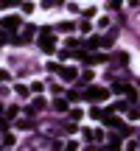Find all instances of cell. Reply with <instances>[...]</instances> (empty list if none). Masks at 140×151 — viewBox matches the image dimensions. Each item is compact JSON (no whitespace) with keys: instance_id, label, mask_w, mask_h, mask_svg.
Listing matches in <instances>:
<instances>
[{"instance_id":"4fadbf2b","label":"cell","mask_w":140,"mask_h":151,"mask_svg":"<svg viewBox=\"0 0 140 151\" xmlns=\"http://www.w3.org/2000/svg\"><path fill=\"white\" fill-rule=\"evenodd\" d=\"M90 115H92V118H104V115H107V109H101V106H92V109H90Z\"/></svg>"},{"instance_id":"52a82bcc","label":"cell","mask_w":140,"mask_h":151,"mask_svg":"<svg viewBox=\"0 0 140 151\" xmlns=\"http://www.w3.org/2000/svg\"><path fill=\"white\" fill-rule=\"evenodd\" d=\"M101 132H98V129H84V140H90V143H98V140H101Z\"/></svg>"},{"instance_id":"5b68a950","label":"cell","mask_w":140,"mask_h":151,"mask_svg":"<svg viewBox=\"0 0 140 151\" xmlns=\"http://www.w3.org/2000/svg\"><path fill=\"white\" fill-rule=\"evenodd\" d=\"M59 76L65 81H73V78H79V70L76 67H59Z\"/></svg>"},{"instance_id":"5bb4252c","label":"cell","mask_w":140,"mask_h":151,"mask_svg":"<svg viewBox=\"0 0 140 151\" xmlns=\"http://www.w3.org/2000/svg\"><path fill=\"white\" fill-rule=\"evenodd\" d=\"M53 6H62V0H42V9H53Z\"/></svg>"},{"instance_id":"2e32d148","label":"cell","mask_w":140,"mask_h":151,"mask_svg":"<svg viewBox=\"0 0 140 151\" xmlns=\"http://www.w3.org/2000/svg\"><path fill=\"white\" fill-rule=\"evenodd\" d=\"M121 3L123 0H107V9H121Z\"/></svg>"},{"instance_id":"e0dca14e","label":"cell","mask_w":140,"mask_h":151,"mask_svg":"<svg viewBox=\"0 0 140 151\" xmlns=\"http://www.w3.org/2000/svg\"><path fill=\"white\" fill-rule=\"evenodd\" d=\"M20 6H22V11H25V14H31V11H34V3H25V0H22Z\"/></svg>"},{"instance_id":"d6986e66","label":"cell","mask_w":140,"mask_h":151,"mask_svg":"<svg viewBox=\"0 0 140 151\" xmlns=\"http://www.w3.org/2000/svg\"><path fill=\"white\" fill-rule=\"evenodd\" d=\"M70 120H81V109H73L70 112Z\"/></svg>"},{"instance_id":"8fae6325","label":"cell","mask_w":140,"mask_h":151,"mask_svg":"<svg viewBox=\"0 0 140 151\" xmlns=\"http://www.w3.org/2000/svg\"><path fill=\"white\" fill-rule=\"evenodd\" d=\"M9 42H11V31L3 28V31H0V45H9Z\"/></svg>"},{"instance_id":"30bf717a","label":"cell","mask_w":140,"mask_h":151,"mask_svg":"<svg viewBox=\"0 0 140 151\" xmlns=\"http://www.w3.org/2000/svg\"><path fill=\"white\" fill-rule=\"evenodd\" d=\"M53 109H56V112H67V101L56 98V101H53Z\"/></svg>"},{"instance_id":"9c48e42d","label":"cell","mask_w":140,"mask_h":151,"mask_svg":"<svg viewBox=\"0 0 140 151\" xmlns=\"http://www.w3.org/2000/svg\"><path fill=\"white\" fill-rule=\"evenodd\" d=\"M39 109H45V98H34V104H31L28 112H39Z\"/></svg>"},{"instance_id":"3957f363","label":"cell","mask_w":140,"mask_h":151,"mask_svg":"<svg viewBox=\"0 0 140 151\" xmlns=\"http://www.w3.org/2000/svg\"><path fill=\"white\" fill-rule=\"evenodd\" d=\"M34 34H37V28H34L31 22H28V25L22 28V34L17 37V42H14V45H25V42H31V39H34Z\"/></svg>"},{"instance_id":"ba28073f","label":"cell","mask_w":140,"mask_h":151,"mask_svg":"<svg viewBox=\"0 0 140 151\" xmlns=\"http://www.w3.org/2000/svg\"><path fill=\"white\" fill-rule=\"evenodd\" d=\"M126 90H129V84H123V81H118V84L112 87V92H115V95H126Z\"/></svg>"},{"instance_id":"ac0fdd59","label":"cell","mask_w":140,"mask_h":151,"mask_svg":"<svg viewBox=\"0 0 140 151\" xmlns=\"http://www.w3.org/2000/svg\"><path fill=\"white\" fill-rule=\"evenodd\" d=\"M112 109H115V112H123V109H129V106H126V101H118Z\"/></svg>"},{"instance_id":"277c9868","label":"cell","mask_w":140,"mask_h":151,"mask_svg":"<svg viewBox=\"0 0 140 151\" xmlns=\"http://www.w3.org/2000/svg\"><path fill=\"white\" fill-rule=\"evenodd\" d=\"M3 28H6V31H14V28H20V17H17V14H9V17L3 20Z\"/></svg>"},{"instance_id":"7c38bea8","label":"cell","mask_w":140,"mask_h":151,"mask_svg":"<svg viewBox=\"0 0 140 151\" xmlns=\"http://www.w3.org/2000/svg\"><path fill=\"white\" fill-rule=\"evenodd\" d=\"M22 0H0V9H11V6H20Z\"/></svg>"},{"instance_id":"9a60e30c","label":"cell","mask_w":140,"mask_h":151,"mask_svg":"<svg viewBox=\"0 0 140 151\" xmlns=\"http://www.w3.org/2000/svg\"><path fill=\"white\" fill-rule=\"evenodd\" d=\"M28 92H31V90H28L25 84H17V95H22V98H28Z\"/></svg>"},{"instance_id":"6da1fadb","label":"cell","mask_w":140,"mask_h":151,"mask_svg":"<svg viewBox=\"0 0 140 151\" xmlns=\"http://www.w3.org/2000/svg\"><path fill=\"white\" fill-rule=\"evenodd\" d=\"M39 48L45 50V53H53L56 50V37L45 28V31H39Z\"/></svg>"},{"instance_id":"7a4b0ae2","label":"cell","mask_w":140,"mask_h":151,"mask_svg":"<svg viewBox=\"0 0 140 151\" xmlns=\"http://www.w3.org/2000/svg\"><path fill=\"white\" fill-rule=\"evenodd\" d=\"M87 98L101 104V101H107V98H109V90H107V87H92V90H87Z\"/></svg>"},{"instance_id":"8992f818","label":"cell","mask_w":140,"mask_h":151,"mask_svg":"<svg viewBox=\"0 0 140 151\" xmlns=\"http://www.w3.org/2000/svg\"><path fill=\"white\" fill-rule=\"evenodd\" d=\"M81 45H84L87 50H98V48H101V37H87Z\"/></svg>"}]
</instances>
